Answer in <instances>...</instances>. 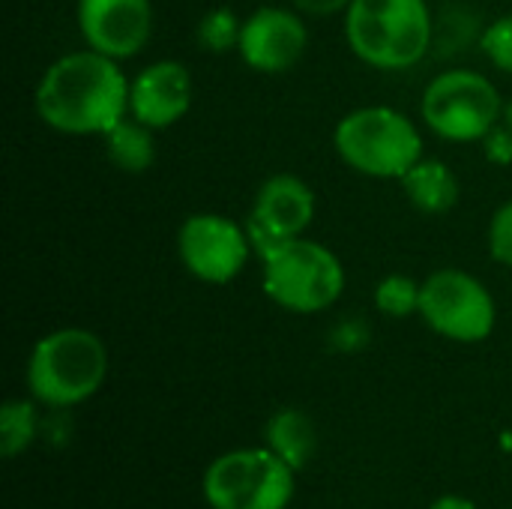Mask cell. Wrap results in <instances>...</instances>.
<instances>
[{
	"mask_svg": "<svg viewBox=\"0 0 512 509\" xmlns=\"http://www.w3.org/2000/svg\"><path fill=\"white\" fill-rule=\"evenodd\" d=\"M252 219L282 240L303 237L315 219V192L294 174H273L255 195Z\"/></svg>",
	"mask_w": 512,
	"mask_h": 509,
	"instance_id": "4fadbf2b",
	"label": "cell"
},
{
	"mask_svg": "<svg viewBox=\"0 0 512 509\" xmlns=\"http://www.w3.org/2000/svg\"><path fill=\"white\" fill-rule=\"evenodd\" d=\"M204 495L213 509H285L294 468L273 450H237L210 465Z\"/></svg>",
	"mask_w": 512,
	"mask_h": 509,
	"instance_id": "52a82bcc",
	"label": "cell"
},
{
	"mask_svg": "<svg viewBox=\"0 0 512 509\" xmlns=\"http://www.w3.org/2000/svg\"><path fill=\"white\" fill-rule=\"evenodd\" d=\"M309 45V30L303 18L282 6H261L243 21L240 33V57L246 66L276 75L291 69Z\"/></svg>",
	"mask_w": 512,
	"mask_h": 509,
	"instance_id": "8fae6325",
	"label": "cell"
},
{
	"mask_svg": "<svg viewBox=\"0 0 512 509\" xmlns=\"http://www.w3.org/2000/svg\"><path fill=\"white\" fill-rule=\"evenodd\" d=\"M504 123H507V126L512 129V102L507 105V108H504Z\"/></svg>",
	"mask_w": 512,
	"mask_h": 509,
	"instance_id": "d4e9b609",
	"label": "cell"
},
{
	"mask_svg": "<svg viewBox=\"0 0 512 509\" xmlns=\"http://www.w3.org/2000/svg\"><path fill=\"white\" fill-rule=\"evenodd\" d=\"M420 288L411 276H387L378 282L375 288V306L378 312L390 315V318H408L414 312H420Z\"/></svg>",
	"mask_w": 512,
	"mask_h": 509,
	"instance_id": "d6986e66",
	"label": "cell"
},
{
	"mask_svg": "<svg viewBox=\"0 0 512 509\" xmlns=\"http://www.w3.org/2000/svg\"><path fill=\"white\" fill-rule=\"evenodd\" d=\"M36 435V411L30 402H6L0 408V453L6 459L24 453Z\"/></svg>",
	"mask_w": 512,
	"mask_h": 509,
	"instance_id": "e0dca14e",
	"label": "cell"
},
{
	"mask_svg": "<svg viewBox=\"0 0 512 509\" xmlns=\"http://www.w3.org/2000/svg\"><path fill=\"white\" fill-rule=\"evenodd\" d=\"M402 189L408 201L429 216L450 213L459 201V180L450 171V165H444L441 159H420L402 177Z\"/></svg>",
	"mask_w": 512,
	"mask_h": 509,
	"instance_id": "5bb4252c",
	"label": "cell"
},
{
	"mask_svg": "<svg viewBox=\"0 0 512 509\" xmlns=\"http://www.w3.org/2000/svg\"><path fill=\"white\" fill-rule=\"evenodd\" d=\"M489 252L498 264L512 267V201L501 204L489 225Z\"/></svg>",
	"mask_w": 512,
	"mask_h": 509,
	"instance_id": "44dd1931",
	"label": "cell"
},
{
	"mask_svg": "<svg viewBox=\"0 0 512 509\" xmlns=\"http://www.w3.org/2000/svg\"><path fill=\"white\" fill-rule=\"evenodd\" d=\"M78 27L87 48L126 60L147 45L153 9L150 0H78Z\"/></svg>",
	"mask_w": 512,
	"mask_h": 509,
	"instance_id": "30bf717a",
	"label": "cell"
},
{
	"mask_svg": "<svg viewBox=\"0 0 512 509\" xmlns=\"http://www.w3.org/2000/svg\"><path fill=\"white\" fill-rule=\"evenodd\" d=\"M480 48L483 54L492 60L495 69L510 72L512 75V15L498 18L495 24H489L480 36Z\"/></svg>",
	"mask_w": 512,
	"mask_h": 509,
	"instance_id": "ffe728a7",
	"label": "cell"
},
{
	"mask_svg": "<svg viewBox=\"0 0 512 509\" xmlns=\"http://www.w3.org/2000/svg\"><path fill=\"white\" fill-rule=\"evenodd\" d=\"M423 321L453 342H483L495 330V300L489 288L456 267L435 270L420 288Z\"/></svg>",
	"mask_w": 512,
	"mask_h": 509,
	"instance_id": "ba28073f",
	"label": "cell"
},
{
	"mask_svg": "<svg viewBox=\"0 0 512 509\" xmlns=\"http://www.w3.org/2000/svg\"><path fill=\"white\" fill-rule=\"evenodd\" d=\"M240 33H243V21L231 9L219 6V9H210L198 21L195 39L210 54H228V51L240 48Z\"/></svg>",
	"mask_w": 512,
	"mask_h": 509,
	"instance_id": "ac0fdd59",
	"label": "cell"
},
{
	"mask_svg": "<svg viewBox=\"0 0 512 509\" xmlns=\"http://www.w3.org/2000/svg\"><path fill=\"white\" fill-rule=\"evenodd\" d=\"M39 120L63 135H105L129 111L120 60L93 48L57 57L36 84Z\"/></svg>",
	"mask_w": 512,
	"mask_h": 509,
	"instance_id": "6da1fadb",
	"label": "cell"
},
{
	"mask_svg": "<svg viewBox=\"0 0 512 509\" xmlns=\"http://www.w3.org/2000/svg\"><path fill=\"white\" fill-rule=\"evenodd\" d=\"M432 509H477L471 501H465V498H456V495H444V498H438Z\"/></svg>",
	"mask_w": 512,
	"mask_h": 509,
	"instance_id": "cb8c5ba5",
	"label": "cell"
},
{
	"mask_svg": "<svg viewBox=\"0 0 512 509\" xmlns=\"http://www.w3.org/2000/svg\"><path fill=\"white\" fill-rule=\"evenodd\" d=\"M267 441H270V450L297 471L315 453V429H312V420L303 411L285 408V411H279L267 423Z\"/></svg>",
	"mask_w": 512,
	"mask_h": 509,
	"instance_id": "2e32d148",
	"label": "cell"
},
{
	"mask_svg": "<svg viewBox=\"0 0 512 509\" xmlns=\"http://www.w3.org/2000/svg\"><path fill=\"white\" fill-rule=\"evenodd\" d=\"M192 108V75L180 60H156L129 84V111L150 129H168Z\"/></svg>",
	"mask_w": 512,
	"mask_h": 509,
	"instance_id": "7c38bea8",
	"label": "cell"
},
{
	"mask_svg": "<svg viewBox=\"0 0 512 509\" xmlns=\"http://www.w3.org/2000/svg\"><path fill=\"white\" fill-rule=\"evenodd\" d=\"M348 48L375 69L399 72L417 66L435 39L426 0H351L345 9Z\"/></svg>",
	"mask_w": 512,
	"mask_h": 509,
	"instance_id": "3957f363",
	"label": "cell"
},
{
	"mask_svg": "<svg viewBox=\"0 0 512 509\" xmlns=\"http://www.w3.org/2000/svg\"><path fill=\"white\" fill-rule=\"evenodd\" d=\"M246 234L264 261V291L276 306L312 315L330 309L342 297L345 270L327 246L306 237L282 240L252 216L246 219Z\"/></svg>",
	"mask_w": 512,
	"mask_h": 509,
	"instance_id": "7a4b0ae2",
	"label": "cell"
},
{
	"mask_svg": "<svg viewBox=\"0 0 512 509\" xmlns=\"http://www.w3.org/2000/svg\"><path fill=\"white\" fill-rule=\"evenodd\" d=\"M483 150L489 156V162L495 165H510L512 162V129L504 123H498L486 138H483Z\"/></svg>",
	"mask_w": 512,
	"mask_h": 509,
	"instance_id": "7402d4cb",
	"label": "cell"
},
{
	"mask_svg": "<svg viewBox=\"0 0 512 509\" xmlns=\"http://www.w3.org/2000/svg\"><path fill=\"white\" fill-rule=\"evenodd\" d=\"M108 372V354L96 333L81 327H63L36 342L27 363L30 393L51 405L69 408L90 399Z\"/></svg>",
	"mask_w": 512,
	"mask_h": 509,
	"instance_id": "5b68a950",
	"label": "cell"
},
{
	"mask_svg": "<svg viewBox=\"0 0 512 509\" xmlns=\"http://www.w3.org/2000/svg\"><path fill=\"white\" fill-rule=\"evenodd\" d=\"M252 240L246 225L222 213H195L177 231V255L183 267L210 285H225L237 279L249 261Z\"/></svg>",
	"mask_w": 512,
	"mask_h": 509,
	"instance_id": "9c48e42d",
	"label": "cell"
},
{
	"mask_svg": "<svg viewBox=\"0 0 512 509\" xmlns=\"http://www.w3.org/2000/svg\"><path fill=\"white\" fill-rule=\"evenodd\" d=\"M105 150L114 168L126 171V174H144L150 171V165L156 162V141H153V129L144 126L141 120H120L117 126H111L105 132Z\"/></svg>",
	"mask_w": 512,
	"mask_h": 509,
	"instance_id": "9a60e30c",
	"label": "cell"
},
{
	"mask_svg": "<svg viewBox=\"0 0 512 509\" xmlns=\"http://www.w3.org/2000/svg\"><path fill=\"white\" fill-rule=\"evenodd\" d=\"M333 144L348 168L378 180H402L423 159L417 126L402 111L384 105L345 114L336 123Z\"/></svg>",
	"mask_w": 512,
	"mask_h": 509,
	"instance_id": "277c9868",
	"label": "cell"
},
{
	"mask_svg": "<svg viewBox=\"0 0 512 509\" xmlns=\"http://www.w3.org/2000/svg\"><path fill=\"white\" fill-rule=\"evenodd\" d=\"M291 3L309 15H333V12H345L351 0H291Z\"/></svg>",
	"mask_w": 512,
	"mask_h": 509,
	"instance_id": "603a6c76",
	"label": "cell"
},
{
	"mask_svg": "<svg viewBox=\"0 0 512 509\" xmlns=\"http://www.w3.org/2000/svg\"><path fill=\"white\" fill-rule=\"evenodd\" d=\"M498 87L474 69H450L423 90V123L447 141H483L504 117Z\"/></svg>",
	"mask_w": 512,
	"mask_h": 509,
	"instance_id": "8992f818",
	"label": "cell"
}]
</instances>
